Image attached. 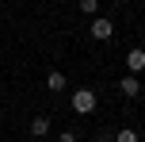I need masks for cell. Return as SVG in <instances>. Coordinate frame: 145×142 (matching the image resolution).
I'll list each match as a JSON object with an SVG mask.
<instances>
[{
  "instance_id": "6",
  "label": "cell",
  "mask_w": 145,
  "mask_h": 142,
  "mask_svg": "<svg viewBox=\"0 0 145 142\" xmlns=\"http://www.w3.org/2000/svg\"><path fill=\"white\" fill-rule=\"evenodd\" d=\"M46 89H50V92H61V89H65V73H50V77H46Z\"/></svg>"
},
{
  "instance_id": "9",
  "label": "cell",
  "mask_w": 145,
  "mask_h": 142,
  "mask_svg": "<svg viewBox=\"0 0 145 142\" xmlns=\"http://www.w3.org/2000/svg\"><path fill=\"white\" fill-rule=\"evenodd\" d=\"M61 142H76V131H61Z\"/></svg>"
},
{
  "instance_id": "8",
  "label": "cell",
  "mask_w": 145,
  "mask_h": 142,
  "mask_svg": "<svg viewBox=\"0 0 145 142\" xmlns=\"http://www.w3.org/2000/svg\"><path fill=\"white\" fill-rule=\"evenodd\" d=\"M115 142H138V131H118Z\"/></svg>"
},
{
  "instance_id": "5",
  "label": "cell",
  "mask_w": 145,
  "mask_h": 142,
  "mask_svg": "<svg viewBox=\"0 0 145 142\" xmlns=\"http://www.w3.org/2000/svg\"><path fill=\"white\" fill-rule=\"evenodd\" d=\"M31 135H35V138L50 135V119H46V115H35V119H31Z\"/></svg>"
},
{
  "instance_id": "2",
  "label": "cell",
  "mask_w": 145,
  "mask_h": 142,
  "mask_svg": "<svg viewBox=\"0 0 145 142\" xmlns=\"http://www.w3.org/2000/svg\"><path fill=\"white\" fill-rule=\"evenodd\" d=\"M118 92H122V96H138V92H141V81L134 73H126L122 81H118Z\"/></svg>"
},
{
  "instance_id": "4",
  "label": "cell",
  "mask_w": 145,
  "mask_h": 142,
  "mask_svg": "<svg viewBox=\"0 0 145 142\" xmlns=\"http://www.w3.org/2000/svg\"><path fill=\"white\" fill-rule=\"evenodd\" d=\"M126 69H130V73H141L145 69V50H130L126 54Z\"/></svg>"
},
{
  "instance_id": "1",
  "label": "cell",
  "mask_w": 145,
  "mask_h": 142,
  "mask_svg": "<svg viewBox=\"0 0 145 142\" xmlns=\"http://www.w3.org/2000/svg\"><path fill=\"white\" fill-rule=\"evenodd\" d=\"M72 112L76 115H92L95 112V92L92 89H76L72 92Z\"/></svg>"
},
{
  "instance_id": "3",
  "label": "cell",
  "mask_w": 145,
  "mask_h": 142,
  "mask_svg": "<svg viewBox=\"0 0 145 142\" xmlns=\"http://www.w3.org/2000/svg\"><path fill=\"white\" fill-rule=\"evenodd\" d=\"M111 35H115L111 19H99V15H95V19H92V38H111Z\"/></svg>"
},
{
  "instance_id": "7",
  "label": "cell",
  "mask_w": 145,
  "mask_h": 142,
  "mask_svg": "<svg viewBox=\"0 0 145 142\" xmlns=\"http://www.w3.org/2000/svg\"><path fill=\"white\" fill-rule=\"evenodd\" d=\"M80 12H88L95 19V12H99V0H80Z\"/></svg>"
}]
</instances>
